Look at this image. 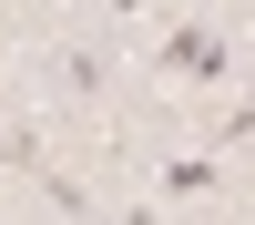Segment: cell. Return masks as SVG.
Listing matches in <instances>:
<instances>
[{
    "mask_svg": "<svg viewBox=\"0 0 255 225\" xmlns=\"http://www.w3.org/2000/svg\"><path fill=\"white\" fill-rule=\"evenodd\" d=\"M225 61H235V51H225L215 20H184V31L153 41V72H163V82H194V92H204V82H225Z\"/></svg>",
    "mask_w": 255,
    "mask_h": 225,
    "instance_id": "cell-1",
    "label": "cell"
},
{
    "mask_svg": "<svg viewBox=\"0 0 255 225\" xmlns=\"http://www.w3.org/2000/svg\"><path fill=\"white\" fill-rule=\"evenodd\" d=\"M225 133H255V92H245V102H235V113H225Z\"/></svg>",
    "mask_w": 255,
    "mask_h": 225,
    "instance_id": "cell-4",
    "label": "cell"
},
{
    "mask_svg": "<svg viewBox=\"0 0 255 225\" xmlns=\"http://www.w3.org/2000/svg\"><path fill=\"white\" fill-rule=\"evenodd\" d=\"M153 184H163V195H215L225 164H215V154H174V164H153Z\"/></svg>",
    "mask_w": 255,
    "mask_h": 225,
    "instance_id": "cell-2",
    "label": "cell"
},
{
    "mask_svg": "<svg viewBox=\"0 0 255 225\" xmlns=\"http://www.w3.org/2000/svg\"><path fill=\"white\" fill-rule=\"evenodd\" d=\"M51 82H61V92H82V102H92L102 82H113V61H102V51H82V41H72V51H51Z\"/></svg>",
    "mask_w": 255,
    "mask_h": 225,
    "instance_id": "cell-3",
    "label": "cell"
}]
</instances>
